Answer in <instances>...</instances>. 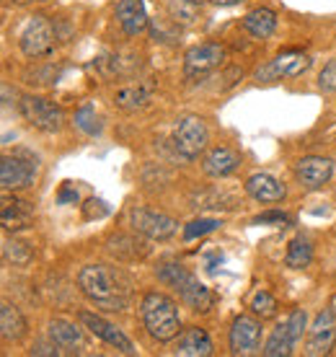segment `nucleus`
Listing matches in <instances>:
<instances>
[{
	"label": "nucleus",
	"instance_id": "obj_33",
	"mask_svg": "<svg viewBox=\"0 0 336 357\" xmlns=\"http://www.w3.org/2000/svg\"><path fill=\"white\" fill-rule=\"evenodd\" d=\"M254 223L257 225H290V215H284V213H280V210H275V213H261V215H257L254 218Z\"/></svg>",
	"mask_w": 336,
	"mask_h": 357
},
{
	"label": "nucleus",
	"instance_id": "obj_18",
	"mask_svg": "<svg viewBox=\"0 0 336 357\" xmlns=\"http://www.w3.org/2000/svg\"><path fill=\"white\" fill-rule=\"evenodd\" d=\"M153 91H155V86H153L151 81L127 83V86H122V89L114 93V104L122 109V112H137V109H142L151 101Z\"/></svg>",
	"mask_w": 336,
	"mask_h": 357
},
{
	"label": "nucleus",
	"instance_id": "obj_29",
	"mask_svg": "<svg viewBox=\"0 0 336 357\" xmlns=\"http://www.w3.org/2000/svg\"><path fill=\"white\" fill-rule=\"evenodd\" d=\"M75 125L83 130L86 135H101V130H104V125H101V116L93 112V107H83L75 114Z\"/></svg>",
	"mask_w": 336,
	"mask_h": 357
},
{
	"label": "nucleus",
	"instance_id": "obj_26",
	"mask_svg": "<svg viewBox=\"0 0 336 357\" xmlns=\"http://www.w3.org/2000/svg\"><path fill=\"white\" fill-rule=\"evenodd\" d=\"M310 259H313V246L305 238H295L290 243L287 254H284V264L292 269H305L310 264Z\"/></svg>",
	"mask_w": 336,
	"mask_h": 357
},
{
	"label": "nucleus",
	"instance_id": "obj_3",
	"mask_svg": "<svg viewBox=\"0 0 336 357\" xmlns=\"http://www.w3.org/2000/svg\"><path fill=\"white\" fill-rule=\"evenodd\" d=\"M142 324L153 340L168 342L174 340L181 329L178 319V305L163 293H148L142 298Z\"/></svg>",
	"mask_w": 336,
	"mask_h": 357
},
{
	"label": "nucleus",
	"instance_id": "obj_24",
	"mask_svg": "<svg viewBox=\"0 0 336 357\" xmlns=\"http://www.w3.org/2000/svg\"><path fill=\"white\" fill-rule=\"evenodd\" d=\"M243 29H246L254 39H266V36H272L275 34V29H277L275 10H269V8L248 10L246 18H243Z\"/></svg>",
	"mask_w": 336,
	"mask_h": 357
},
{
	"label": "nucleus",
	"instance_id": "obj_13",
	"mask_svg": "<svg viewBox=\"0 0 336 357\" xmlns=\"http://www.w3.org/2000/svg\"><path fill=\"white\" fill-rule=\"evenodd\" d=\"M336 344V313L331 308L321 311L310 326L308 355H328Z\"/></svg>",
	"mask_w": 336,
	"mask_h": 357
},
{
	"label": "nucleus",
	"instance_id": "obj_8",
	"mask_svg": "<svg viewBox=\"0 0 336 357\" xmlns=\"http://www.w3.org/2000/svg\"><path fill=\"white\" fill-rule=\"evenodd\" d=\"M36 176V161L26 151H18L13 155H3L0 163V184L6 192H16V189H26Z\"/></svg>",
	"mask_w": 336,
	"mask_h": 357
},
{
	"label": "nucleus",
	"instance_id": "obj_31",
	"mask_svg": "<svg viewBox=\"0 0 336 357\" xmlns=\"http://www.w3.org/2000/svg\"><path fill=\"white\" fill-rule=\"evenodd\" d=\"M168 10L176 21H184V24H192L199 13V6H192V3H184V0H168Z\"/></svg>",
	"mask_w": 336,
	"mask_h": 357
},
{
	"label": "nucleus",
	"instance_id": "obj_32",
	"mask_svg": "<svg viewBox=\"0 0 336 357\" xmlns=\"http://www.w3.org/2000/svg\"><path fill=\"white\" fill-rule=\"evenodd\" d=\"M319 89L326 91V93H336V60L323 65V70L319 75Z\"/></svg>",
	"mask_w": 336,
	"mask_h": 357
},
{
	"label": "nucleus",
	"instance_id": "obj_12",
	"mask_svg": "<svg viewBox=\"0 0 336 357\" xmlns=\"http://www.w3.org/2000/svg\"><path fill=\"white\" fill-rule=\"evenodd\" d=\"M261 342V324L251 316H238L230 329V352L233 355H251Z\"/></svg>",
	"mask_w": 336,
	"mask_h": 357
},
{
	"label": "nucleus",
	"instance_id": "obj_4",
	"mask_svg": "<svg viewBox=\"0 0 336 357\" xmlns=\"http://www.w3.org/2000/svg\"><path fill=\"white\" fill-rule=\"evenodd\" d=\"M207 140H210V132H207V125L199 116H178L176 125H174V148L181 158H186V161L197 158L207 148Z\"/></svg>",
	"mask_w": 336,
	"mask_h": 357
},
{
	"label": "nucleus",
	"instance_id": "obj_17",
	"mask_svg": "<svg viewBox=\"0 0 336 357\" xmlns=\"http://www.w3.org/2000/svg\"><path fill=\"white\" fill-rule=\"evenodd\" d=\"M49 340H52V344L60 347V352H70V355H75V352L86 347L83 329H78L70 321H62V319H54L49 324Z\"/></svg>",
	"mask_w": 336,
	"mask_h": 357
},
{
	"label": "nucleus",
	"instance_id": "obj_34",
	"mask_svg": "<svg viewBox=\"0 0 336 357\" xmlns=\"http://www.w3.org/2000/svg\"><path fill=\"white\" fill-rule=\"evenodd\" d=\"M109 213V205L104 199H89L86 205H83V215H86V220H93V218H104Z\"/></svg>",
	"mask_w": 336,
	"mask_h": 357
},
{
	"label": "nucleus",
	"instance_id": "obj_11",
	"mask_svg": "<svg viewBox=\"0 0 336 357\" xmlns=\"http://www.w3.org/2000/svg\"><path fill=\"white\" fill-rule=\"evenodd\" d=\"M310 68V57L303 52H280L269 65L259 68V81H277V78H298Z\"/></svg>",
	"mask_w": 336,
	"mask_h": 357
},
{
	"label": "nucleus",
	"instance_id": "obj_35",
	"mask_svg": "<svg viewBox=\"0 0 336 357\" xmlns=\"http://www.w3.org/2000/svg\"><path fill=\"white\" fill-rule=\"evenodd\" d=\"M60 202L65 205V202H78V192H72L70 187H65L60 192Z\"/></svg>",
	"mask_w": 336,
	"mask_h": 357
},
{
	"label": "nucleus",
	"instance_id": "obj_14",
	"mask_svg": "<svg viewBox=\"0 0 336 357\" xmlns=\"http://www.w3.org/2000/svg\"><path fill=\"white\" fill-rule=\"evenodd\" d=\"M80 321L86 324V329H89L93 337L104 340L107 344H112L114 349H119L122 355H135V344H132V342L127 340L122 331L116 329L114 324H109L107 319H101V316H96V313L83 311V313H80Z\"/></svg>",
	"mask_w": 336,
	"mask_h": 357
},
{
	"label": "nucleus",
	"instance_id": "obj_16",
	"mask_svg": "<svg viewBox=\"0 0 336 357\" xmlns=\"http://www.w3.org/2000/svg\"><path fill=\"white\" fill-rule=\"evenodd\" d=\"M116 21L127 36H137L148 29V13L142 0H122L116 6Z\"/></svg>",
	"mask_w": 336,
	"mask_h": 357
},
{
	"label": "nucleus",
	"instance_id": "obj_28",
	"mask_svg": "<svg viewBox=\"0 0 336 357\" xmlns=\"http://www.w3.org/2000/svg\"><path fill=\"white\" fill-rule=\"evenodd\" d=\"M251 311L257 313L259 319H272L277 313V301L272 293H266V290H259L254 298H251Z\"/></svg>",
	"mask_w": 336,
	"mask_h": 357
},
{
	"label": "nucleus",
	"instance_id": "obj_30",
	"mask_svg": "<svg viewBox=\"0 0 336 357\" xmlns=\"http://www.w3.org/2000/svg\"><path fill=\"white\" fill-rule=\"evenodd\" d=\"M220 228V220H215V218H199V220H192V223L184 228V238L186 241H192L197 236H204V233H213Z\"/></svg>",
	"mask_w": 336,
	"mask_h": 357
},
{
	"label": "nucleus",
	"instance_id": "obj_25",
	"mask_svg": "<svg viewBox=\"0 0 336 357\" xmlns=\"http://www.w3.org/2000/svg\"><path fill=\"white\" fill-rule=\"evenodd\" d=\"M3 259L13 264V267H26L34 259V249L26 241H18V238H8L3 243Z\"/></svg>",
	"mask_w": 336,
	"mask_h": 357
},
{
	"label": "nucleus",
	"instance_id": "obj_37",
	"mask_svg": "<svg viewBox=\"0 0 336 357\" xmlns=\"http://www.w3.org/2000/svg\"><path fill=\"white\" fill-rule=\"evenodd\" d=\"M184 3H192V6H199V8H202L204 0H184Z\"/></svg>",
	"mask_w": 336,
	"mask_h": 357
},
{
	"label": "nucleus",
	"instance_id": "obj_23",
	"mask_svg": "<svg viewBox=\"0 0 336 357\" xmlns=\"http://www.w3.org/2000/svg\"><path fill=\"white\" fill-rule=\"evenodd\" d=\"M24 334H26L24 313L10 303L0 305V337H3V342H18Z\"/></svg>",
	"mask_w": 336,
	"mask_h": 357
},
{
	"label": "nucleus",
	"instance_id": "obj_21",
	"mask_svg": "<svg viewBox=\"0 0 336 357\" xmlns=\"http://www.w3.org/2000/svg\"><path fill=\"white\" fill-rule=\"evenodd\" d=\"M31 207L29 202L18 199V197H3V207H0V220H3V228L6 231H21L31 223Z\"/></svg>",
	"mask_w": 336,
	"mask_h": 357
},
{
	"label": "nucleus",
	"instance_id": "obj_36",
	"mask_svg": "<svg viewBox=\"0 0 336 357\" xmlns=\"http://www.w3.org/2000/svg\"><path fill=\"white\" fill-rule=\"evenodd\" d=\"M210 3H215V6H238L240 0H210Z\"/></svg>",
	"mask_w": 336,
	"mask_h": 357
},
{
	"label": "nucleus",
	"instance_id": "obj_10",
	"mask_svg": "<svg viewBox=\"0 0 336 357\" xmlns=\"http://www.w3.org/2000/svg\"><path fill=\"white\" fill-rule=\"evenodd\" d=\"M21 52L26 57H39V54H47L54 45V26L47 16H31L29 24L21 31Z\"/></svg>",
	"mask_w": 336,
	"mask_h": 357
},
{
	"label": "nucleus",
	"instance_id": "obj_22",
	"mask_svg": "<svg viewBox=\"0 0 336 357\" xmlns=\"http://www.w3.org/2000/svg\"><path fill=\"white\" fill-rule=\"evenodd\" d=\"M176 352L184 357H207L213 355V342L207 337V331L199 329V326H192L186 329L181 337H178Z\"/></svg>",
	"mask_w": 336,
	"mask_h": 357
},
{
	"label": "nucleus",
	"instance_id": "obj_6",
	"mask_svg": "<svg viewBox=\"0 0 336 357\" xmlns=\"http://www.w3.org/2000/svg\"><path fill=\"white\" fill-rule=\"evenodd\" d=\"M225 60V47L217 42H204L192 47L184 54V75L189 81H204L210 73H215Z\"/></svg>",
	"mask_w": 336,
	"mask_h": 357
},
{
	"label": "nucleus",
	"instance_id": "obj_20",
	"mask_svg": "<svg viewBox=\"0 0 336 357\" xmlns=\"http://www.w3.org/2000/svg\"><path fill=\"white\" fill-rule=\"evenodd\" d=\"M246 192L257 202H282L284 195H287V189L275 176H269V174H254V176H248Z\"/></svg>",
	"mask_w": 336,
	"mask_h": 357
},
{
	"label": "nucleus",
	"instance_id": "obj_1",
	"mask_svg": "<svg viewBox=\"0 0 336 357\" xmlns=\"http://www.w3.org/2000/svg\"><path fill=\"white\" fill-rule=\"evenodd\" d=\"M78 287L91 303L104 311H124L132 301V282L122 269L89 264L78 272Z\"/></svg>",
	"mask_w": 336,
	"mask_h": 357
},
{
	"label": "nucleus",
	"instance_id": "obj_5",
	"mask_svg": "<svg viewBox=\"0 0 336 357\" xmlns=\"http://www.w3.org/2000/svg\"><path fill=\"white\" fill-rule=\"evenodd\" d=\"M305 321H308V313L298 308L287 316V321L280 324L272 337L266 340L264 344V355L266 357H287L292 355V347L298 344V340L303 337V329H305Z\"/></svg>",
	"mask_w": 336,
	"mask_h": 357
},
{
	"label": "nucleus",
	"instance_id": "obj_15",
	"mask_svg": "<svg viewBox=\"0 0 336 357\" xmlns=\"http://www.w3.org/2000/svg\"><path fill=\"white\" fill-rule=\"evenodd\" d=\"M334 174V166L328 158H321V155H308V158H300L298 166H295V176L305 189H319L323 187L328 178Z\"/></svg>",
	"mask_w": 336,
	"mask_h": 357
},
{
	"label": "nucleus",
	"instance_id": "obj_9",
	"mask_svg": "<svg viewBox=\"0 0 336 357\" xmlns=\"http://www.w3.org/2000/svg\"><path fill=\"white\" fill-rule=\"evenodd\" d=\"M130 225L137 233H142L145 238H153V241H166L178 228L174 218L155 213V210H148V207H132L130 210Z\"/></svg>",
	"mask_w": 336,
	"mask_h": 357
},
{
	"label": "nucleus",
	"instance_id": "obj_19",
	"mask_svg": "<svg viewBox=\"0 0 336 357\" xmlns=\"http://www.w3.org/2000/svg\"><path fill=\"white\" fill-rule=\"evenodd\" d=\"M238 166H240L238 153L230 151V148H213V151L204 155V161H202V171L213 178L230 176Z\"/></svg>",
	"mask_w": 336,
	"mask_h": 357
},
{
	"label": "nucleus",
	"instance_id": "obj_27",
	"mask_svg": "<svg viewBox=\"0 0 336 357\" xmlns=\"http://www.w3.org/2000/svg\"><path fill=\"white\" fill-rule=\"evenodd\" d=\"M109 251L114 254V257H119V259H127V251H130V257L132 259H137V257H145V243L135 241V238H127V236H116V238H112L109 241Z\"/></svg>",
	"mask_w": 336,
	"mask_h": 357
},
{
	"label": "nucleus",
	"instance_id": "obj_7",
	"mask_svg": "<svg viewBox=\"0 0 336 357\" xmlns=\"http://www.w3.org/2000/svg\"><path fill=\"white\" fill-rule=\"evenodd\" d=\"M21 114L26 122L36 127V130H42V132H57L65 122V114H62V109L49 101V98H42V96H24L21 98Z\"/></svg>",
	"mask_w": 336,
	"mask_h": 357
},
{
	"label": "nucleus",
	"instance_id": "obj_2",
	"mask_svg": "<svg viewBox=\"0 0 336 357\" xmlns=\"http://www.w3.org/2000/svg\"><path fill=\"white\" fill-rule=\"evenodd\" d=\"M158 280L166 282L168 287H174L178 293V298L184 301L192 311L207 313L215 305V295L210 293V287H204L184 264L178 261H166L158 267Z\"/></svg>",
	"mask_w": 336,
	"mask_h": 357
}]
</instances>
